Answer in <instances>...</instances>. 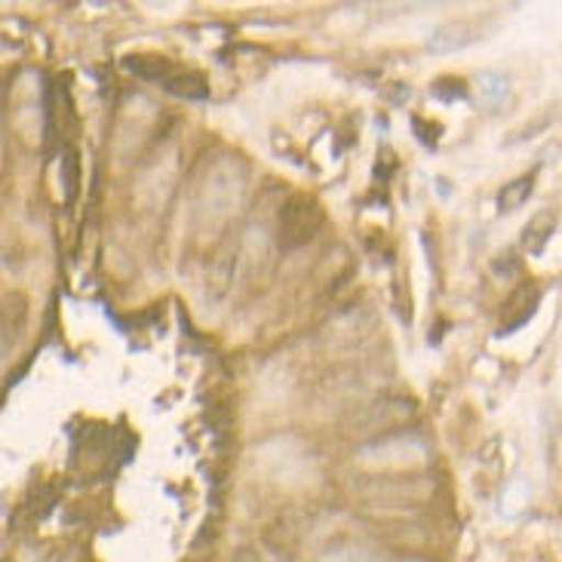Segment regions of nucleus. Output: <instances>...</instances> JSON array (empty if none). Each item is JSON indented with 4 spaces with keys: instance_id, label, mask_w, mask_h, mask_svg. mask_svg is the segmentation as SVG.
<instances>
[{
    "instance_id": "1",
    "label": "nucleus",
    "mask_w": 562,
    "mask_h": 562,
    "mask_svg": "<svg viewBox=\"0 0 562 562\" xmlns=\"http://www.w3.org/2000/svg\"><path fill=\"white\" fill-rule=\"evenodd\" d=\"M319 225H323V210L317 203L311 198H292L280 210V246L283 249L304 246L317 237Z\"/></svg>"
},
{
    "instance_id": "6",
    "label": "nucleus",
    "mask_w": 562,
    "mask_h": 562,
    "mask_svg": "<svg viewBox=\"0 0 562 562\" xmlns=\"http://www.w3.org/2000/svg\"><path fill=\"white\" fill-rule=\"evenodd\" d=\"M473 90H476V99L486 108L498 105L504 95H507V77L495 75V71H483V75H476V80H473Z\"/></svg>"
},
{
    "instance_id": "4",
    "label": "nucleus",
    "mask_w": 562,
    "mask_h": 562,
    "mask_svg": "<svg viewBox=\"0 0 562 562\" xmlns=\"http://www.w3.org/2000/svg\"><path fill=\"white\" fill-rule=\"evenodd\" d=\"M123 68L142 80H169L172 77V65L167 56H126Z\"/></svg>"
},
{
    "instance_id": "11",
    "label": "nucleus",
    "mask_w": 562,
    "mask_h": 562,
    "mask_svg": "<svg viewBox=\"0 0 562 562\" xmlns=\"http://www.w3.org/2000/svg\"><path fill=\"white\" fill-rule=\"evenodd\" d=\"M492 271H495V274H514V271H517V256H514V252H507L504 259H498L495 265H492Z\"/></svg>"
},
{
    "instance_id": "3",
    "label": "nucleus",
    "mask_w": 562,
    "mask_h": 562,
    "mask_svg": "<svg viewBox=\"0 0 562 562\" xmlns=\"http://www.w3.org/2000/svg\"><path fill=\"white\" fill-rule=\"evenodd\" d=\"M553 228H557V215L544 210V213H538L526 225L522 231V249L529 252V256H541L544 252V246L550 244V237H553Z\"/></svg>"
},
{
    "instance_id": "2",
    "label": "nucleus",
    "mask_w": 562,
    "mask_h": 562,
    "mask_svg": "<svg viewBox=\"0 0 562 562\" xmlns=\"http://www.w3.org/2000/svg\"><path fill=\"white\" fill-rule=\"evenodd\" d=\"M473 41H476V34H473L471 25L456 22V25H446V29L434 31L430 41H427V49H434V53H458V49L471 46Z\"/></svg>"
},
{
    "instance_id": "10",
    "label": "nucleus",
    "mask_w": 562,
    "mask_h": 562,
    "mask_svg": "<svg viewBox=\"0 0 562 562\" xmlns=\"http://www.w3.org/2000/svg\"><path fill=\"white\" fill-rule=\"evenodd\" d=\"M61 182H65V198L71 200L77 194V154L68 151L61 157Z\"/></svg>"
},
{
    "instance_id": "8",
    "label": "nucleus",
    "mask_w": 562,
    "mask_h": 562,
    "mask_svg": "<svg viewBox=\"0 0 562 562\" xmlns=\"http://www.w3.org/2000/svg\"><path fill=\"white\" fill-rule=\"evenodd\" d=\"M434 95H437L440 102H464V99H468V87H464L458 77H440V80L434 83Z\"/></svg>"
},
{
    "instance_id": "7",
    "label": "nucleus",
    "mask_w": 562,
    "mask_h": 562,
    "mask_svg": "<svg viewBox=\"0 0 562 562\" xmlns=\"http://www.w3.org/2000/svg\"><path fill=\"white\" fill-rule=\"evenodd\" d=\"M532 188L535 176H519L514 182H507L502 188V194H498V206H502L504 213H514V210H519L526 200L532 198Z\"/></svg>"
},
{
    "instance_id": "5",
    "label": "nucleus",
    "mask_w": 562,
    "mask_h": 562,
    "mask_svg": "<svg viewBox=\"0 0 562 562\" xmlns=\"http://www.w3.org/2000/svg\"><path fill=\"white\" fill-rule=\"evenodd\" d=\"M167 90L172 92V95H179V99H188V102H203V99L210 95V83H206V77L203 75L188 71V75L169 77Z\"/></svg>"
},
{
    "instance_id": "9",
    "label": "nucleus",
    "mask_w": 562,
    "mask_h": 562,
    "mask_svg": "<svg viewBox=\"0 0 562 562\" xmlns=\"http://www.w3.org/2000/svg\"><path fill=\"white\" fill-rule=\"evenodd\" d=\"M522 492H529V486H526V483H514V486L504 492L502 510L507 514V517H517L519 510L529 504V495H522Z\"/></svg>"
},
{
    "instance_id": "12",
    "label": "nucleus",
    "mask_w": 562,
    "mask_h": 562,
    "mask_svg": "<svg viewBox=\"0 0 562 562\" xmlns=\"http://www.w3.org/2000/svg\"><path fill=\"white\" fill-rule=\"evenodd\" d=\"M249 553H252V550H240V553H237V562H259V557H256V560H249Z\"/></svg>"
}]
</instances>
